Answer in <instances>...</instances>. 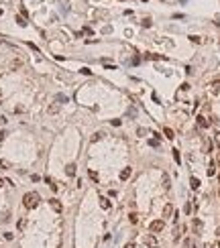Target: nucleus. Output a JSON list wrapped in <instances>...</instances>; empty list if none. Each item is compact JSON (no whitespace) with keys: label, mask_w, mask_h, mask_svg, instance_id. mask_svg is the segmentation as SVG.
<instances>
[{"label":"nucleus","mask_w":220,"mask_h":248,"mask_svg":"<svg viewBox=\"0 0 220 248\" xmlns=\"http://www.w3.org/2000/svg\"><path fill=\"white\" fill-rule=\"evenodd\" d=\"M175 212V207H173V203H165V207H163V220H167V218H171Z\"/></svg>","instance_id":"nucleus-3"},{"label":"nucleus","mask_w":220,"mask_h":248,"mask_svg":"<svg viewBox=\"0 0 220 248\" xmlns=\"http://www.w3.org/2000/svg\"><path fill=\"white\" fill-rule=\"evenodd\" d=\"M24 226H27V220H24V218H21V220H19V224H16V228H19V230H24Z\"/></svg>","instance_id":"nucleus-17"},{"label":"nucleus","mask_w":220,"mask_h":248,"mask_svg":"<svg viewBox=\"0 0 220 248\" xmlns=\"http://www.w3.org/2000/svg\"><path fill=\"white\" fill-rule=\"evenodd\" d=\"M190 41H192V43H202V39H200V37H196V35H192V37H190Z\"/></svg>","instance_id":"nucleus-26"},{"label":"nucleus","mask_w":220,"mask_h":248,"mask_svg":"<svg viewBox=\"0 0 220 248\" xmlns=\"http://www.w3.org/2000/svg\"><path fill=\"white\" fill-rule=\"evenodd\" d=\"M218 248H220V242H218Z\"/></svg>","instance_id":"nucleus-35"},{"label":"nucleus","mask_w":220,"mask_h":248,"mask_svg":"<svg viewBox=\"0 0 220 248\" xmlns=\"http://www.w3.org/2000/svg\"><path fill=\"white\" fill-rule=\"evenodd\" d=\"M163 134L167 136V138H171V140H173V138H175V132H173V130H171V128H169V126H167V128H163Z\"/></svg>","instance_id":"nucleus-12"},{"label":"nucleus","mask_w":220,"mask_h":248,"mask_svg":"<svg viewBox=\"0 0 220 248\" xmlns=\"http://www.w3.org/2000/svg\"><path fill=\"white\" fill-rule=\"evenodd\" d=\"M90 179L98 181V173H96V171H92V169H90Z\"/></svg>","instance_id":"nucleus-28"},{"label":"nucleus","mask_w":220,"mask_h":248,"mask_svg":"<svg viewBox=\"0 0 220 248\" xmlns=\"http://www.w3.org/2000/svg\"><path fill=\"white\" fill-rule=\"evenodd\" d=\"M2 185H4V181H2V179H0V187H2Z\"/></svg>","instance_id":"nucleus-33"},{"label":"nucleus","mask_w":220,"mask_h":248,"mask_svg":"<svg viewBox=\"0 0 220 248\" xmlns=\"http://www.w3.org/2000/svg\"><path fill=\"white\" fill-rule=\"evenodd\" d=\"M214 173H216V167H214V163H212V165H210V169H208V175H210V177H212Z\"/></svg>","instance_id":"nucleus-27"},{"label":"nucleus","mask_w":220,"mask_h":248,"mask_svg":"<svg viewBox=\"0 0 220 248\" xmlns=\"http://www.w3.org/2000/svg\"><path fill=\"white\" fill-rule=\"evenodd\" d=\"M198 126H200V128H208L210 126V122L206 120V116H198Z\"/></svg>","instance_id":"nucleus-7"},{"label":"nucleus","mask_w":220,"mask_h":248,"mask_svg":"<svg viewBox=\"0 0 220 248\" xmlns=\"http://www.w3.org/2000/svg\"><path fill=\"white\" fill-rule=\"evenodd\" d=\"M110 122H112V126H120V120H118V118H114V120H110Z\"/></svg>","instance_id":"nucleus-30"},{"label":"nucleus","mask_w":220,"mask_h":248,"mask_svg":"<svg viewBox=\"0 0 220 248\" xmlns=\"http://www.w3.org/2000/svg\"><path fill=\"white\" fill-rule=\"evenodd\" d=\"M128 177H130V167H124V169L120 171V179H122V181H127Z\"/></svg>","instance_id":"nucleus-9"},{"label":"nucleus","mask_w":220,"mask_h":248,"mask_svg":"<svg viewBox=\"0 0 220 248\" xmlns=\"http://www.w3.org/2000/svg\"><path fill=\"white\" fill-rule=\"evenodd\" d=\"M145 244L149 248H157V238L153 236V234H147V236H145Z\"/></svg>","instance_id":"nucleus-5"},{"label":"nucleus","mask_w":220,"mask_h":248,"mask_svg":"<svg viewBox=\"0 0 220 248\" xmlns=\"http://www.w3.org/2000/svg\"><path fill=\"white\" fill-rule=\"evenodd\" d=\"M128 220H130V224H137V222H139V216H137L135 212H133V214L128 216Z\"/></svg>","instance_id":"nucleus-16"},{"label":"nucleus","mask_w":220,"mask_h":248,"mask_svg":"<svg viewBox=\"0 0 220 248\" xmlns=\"http://www.w3.org/2000/svg\"><path fill=\"white\" fill-rule=\"evenodd\" d=\"M80 71L84 73V75H92V69H90V67H81Z\"/></svg>","instance_id":"nucleus-21"},{"label":"nucleus","mask_w":220,"mask_h":248,"mask_svg":"<svg viewBox=\"0 0 220 248\" xmlns=\"http://www.w3.org/2000/svg\"><path fill=\"white\" fill-rule=\"evenodd\" d=\"M100 205H102V210H110V207H112V203L108 202L106 197H100Z\"/></svg>","instance_id":"nucleus-10"},{"label":"nucleus","mask_w":220,"mask_h":248,"mask_svg":"<svg viewBox=\"0 0 220 248\" xmlns=\"http://www.w3.org/2000/svg\"><path fill=\"white\" fill-rule=\"evenodd\" d=\"M124 248H135V244H133V242H130V244H127V246Z\"/></svg>","instance_id":"nucleus-32"},{"label":"nucleus","mask_w":220,"mask_h":248,"mask_svg":"<svg viewBox=\"0 0 220 248\" xmlns=\"http://www.w3.org/2000/svg\"><path fill=\"white\" fill-rule=\"evenodd\" d=\"M190 187H192V189H198V187H200V179H198V177H192V179H190Z\"/></svg>","instance_id":"nucleus-13"},{"label":"nucleus","mask_w":220,"mask_h":248,"mask_svg":"<svg viewBox=\"0 0 220 248\" xmlns=\"http://www.w3.org/2000/svg\"><path fill=\"white\" fill-rule=\"evenodd\" d=\"M143 2H147V0H143Z\"/></svg>","instance_id":"nucleus-36"},{"label":"nucleus","mask_w":220,"mask_h":248,"mask_svg":"<svg viewBox=\"0 0 220 248\" xmlns=\"http://www.w3.org/2000/svg\"><path fill=\"white\" fill-rule=\"evenodd\" d=\"M184 248H192V240H185V242H184Z\"/></svg>","instance_id":"nucleus-29"},{"label":"nucleus","mask_w":220,"mask_h":248,"mask_svg":"<svg viewBox=\"0 0 220 248\" xmlns=\"http://www.w3.org/2000/svg\"><path fill=\"white\" fill-rule=\"evenodd\" d=\"M49 205H51V210H53V212H57V214H61V210H63V205H61V203H59V199H55V197H53V199H49Z\"/></svg>","instance_id":"nucleus-4"},{"label":"nucleus","mask_w":220,"mask_h":248,"mask_svg":"<svg viewBox=\"0 0 220 248\" xmlns=\"http://www.w3.org/2000/svg\"><path fill=\"white\" fill-rule=\"evenodd\" d=\"M218 195H220V191H218Z\"/></svg>","instance_id":"nucleus-38"},{"label":"nucleus","mask_w":220,"mask_h":248,"mask_svg":"<svg viewBox=\"0 0 220 248\" xmlns=\"http://www.w3.org/2000/svg\"><path fill=\"white\" fill-rule=\"evenodd\" d=\"M0 100H2V98H0Z\"/></svg>","instance_id":"nucleus-39"},{"label":"nucleus","mask_w":220,"mask_h":248,"mask_svg":"<svg viewBox=\"0 0 220 248\" xmlns=\"http://www.w3.org/2000/svg\"><path fill=\"white\" fill-rule=\"evenodd\" d=\"M192 226H194V232H196V234H200V232H202V222H200V220H194V222H192Z\"/></svg>","instance_id":"nucleus-11"},{"label":"nucleus","mask_w":220,"mask_h":248,"mask_svg":"<svg viewBox=\"0 0 220 248\" xmlns=\"http://www.w3.org/2000/svg\"><path fill=\"white\" fill-rule=\"evenodd\" d=\"M161 187L165 189V191L171 187V179H169V175H167V173H163V177H161Z\"/></svg>","instance_id":"nucleus-6"},{"label":"nucleus","mask_w":220,"mask_h":248,"mask_svg":"<svg viewBox=\"0 0 220 248\" xmlns=\"http://www.w3.org/2000/svg\"><path fill=\"white\" fill-rule=\"evenodd\" d=\"M214 136H216V142H220V132H216Z\"/></svg>","instance_id":"nucleus-31"},{"label":"nucleus","mask_w":220,"mask_h":248,"mask_svg":"<svg viewBox=\"0 0 220 248\" xmlns=\"http://www.w3.org/2000/svg\"><path fill=\"white\" fill-rule=\"evenodd\" d=\"M16 23L21 24V27H27V21H24V18H23V16H21V14L16 16Z\"/></svg>","instance_id":"nucleus-19"},{"label":"nucleus","mask_w":220,"mask_h":248,"mask_svg":"<svg viewBox=\"0 0 220 248\" xmlns=\"http://www.w3.org/2000/svg\"><path fill=\"white\" fill-rule=\"evenodd\" d=\"M0 14H2V10H0Z\"/></svg>","instance_id":"nucleus-37"},{"label":"nucleus","mask_w":220,"mask_h":248,"mask_svg":"<svg viewBox=\"0 0 220 248\" xmlns=\"http://www.w3.org/2000/svg\"><path fill=\"white\" fill-rule=\"evenodd\" d=\"M218 163H220V155H218Z\"/></svg>","instance_id":"nucleus-34"},{"label":"nucleus","mask_w":220,"mask_h":248,"mask_svg":"<svg viewBox=\"0 0 220 248\" xmlns=\"http://www.w3.org/2000/svg\"><path fill=\"white\" fill-rule=\"evenodd\" d=\"M163 228H165V220H155V222H151V226H149L151 234H157V232H161Z\"/></svg>","instance_id":"nucleus-2"},{"label":"nucleus","mask_w":220,"mask_h":248,"mask_svg":"<svg viewBox=\"0 0 220 248\" xmlns=\"http://www.w3.org/2000/svg\"><path fill=\"white\" fill-rule=\"evenodd\" d=\"M39 202H41V195L37 191H29L23 195V205L27 210H35L37 205H39Z\"/></svg>","instance_id":"nucleus-1"},{"label":"nucleus","mask_w":220,"mask_h":248,"mask_svg":"<svg viewBox=\"0 0 220 248\" xmlns=\"http://www.w3.org/2000/svg\"><path fill=\"white\" fill-rule=\"evenodd\" d=\"M171 153H173V159H175V163H179V161H181V159H179V151H171Z\"/></svg>","instance_id":"nucleus-24"},{"label":"nucleus","mask_w":220,"mask_h":248,"mask_svg":"<svg viewBox=\"0 0 220 248\" xmlns=\"http://www.w3.org/2000/svg\"><path fill=\"white\" fill-rule=\"evenodd\" d=\"M0 167H4V169H8V167H10V163H8V161H4V159H0Z\"/></svg>","instance_id":"nucleus-23"},{"label":"nucleus","mask_w":220,"mask_h":248,"mask_svg":"<svg viewBox=\"0 0 220 248\" xmlns=\"http://www.w3.org/2000/svg\"><path fill=\"white\" fill-rule=\"evenodd\" d=\"M192 210H194V205L187 202V203H185V207H184V212H185V214H192Z\"/></svg>","instance_id":"nucleus-18"},{"label":"nucleus","mask_w":220,"mask_h":248,"mask_svg":"<svg viewBox=\"0 0 220 248\" xmlns=\"http://www.w3.org/2000/svg\"><path fill=\"white\" fill-rule=\"evenodd\" d=\"M212 92H214V94H220V81H214V83H212Z\"/></svg>","instance_id":"nucleus-15"},{"label":"nucleus","mask_w":220,"mask_h":248,"mask_svg":"<svg viewBox=\"0 0 220 248\" xmlns=\"http://www.w3.org/2000/svg\"><path fill=\"white\" fill-rule=\"evenodd\" d=\"M21 67V61H19V59H16V61H12L10 63V69H19Z\"/></svg>","instance_id":"nucleus-22"},{"label":"nucleus","mask_w":220,"mask_h":248,"mask_svg":"<svg viewBox=\"0 0 220 248\" xmlns=\"http://www.w3.org/2000/svg\"><path fill=\"white\" fill-rule=\"evenodd\" d=\"M100 138H102V132H94V134H92V142L100 140Z\"/></svg>","instance_id":"nucleus-20"},{"label":"nucleus","mask_w":220,"mask_h":248,"mask_svg":"<svg viewBox=\"0 0 220 248\" xmlns=\"http://www.w3.org/2000/svg\"><path fill=\"white\" fill-rule=\"evenodd\" d=\"M65 173H67L70 177H73V175H76V163H70V165L65 167Z\"/></svg>","instance_id":"nucleus-8"},{"label":"nucleus","mask_w":220,"mask_h":248,"mask_svg":"<svg viewBox=\"0 0 220 248\" xmlns=\"http://www.w3.org/2000/svg\"><path fill=\"white\" fill-rule=\"evenodd\" d=\"M45 181H47V183H49V187H51L53 191H57V185L53 183V179H51V177H45Z\"/></svg>","instance_id":"nucleus-14"},{"label":"nucleus","mask_w":220,"mask_h":248,"mask_svg":"<svg viewBox=\"0 0 220 248\" xmlns=\"http://www.w3.org/2000/svg\"><path fill=\"white\" fill-rule=\"evenodd\" d=\"M141 24H143L145 29H149V27H151V18H143V23H141Z\"/></svg>","instance_id":"nucleus-25"}]
</instances>
